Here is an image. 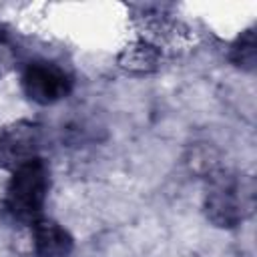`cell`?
Instances as JSON below:
<instances>
[{
  "instance_id": "cell-1",
  "label": "cell",
  "mask_w": 257,
  "mask_h": 257,
  "mask_svg": "<svg viewBox=\"0 0 257 257\" xmlns=\"http://www.w3.org/2000/svg\"><path fill=\"white\" fill-rule=\"evenodd\" d=\"M257 187L247 173L217 169L207 177L203 209L207 219L221 229H235L255 211Z\"/></svg>"
},
{
  "instance_id": "cell-2",
  "label": "cell",
  "mask_w": 257,
  "mask_h": 257,
  "mask_svg": "<svg viewBox=\"0 0 257 257\" xmlns=\"http://www.w3.org/2000/svg\"><path fill=\"white\" fill-rule=\"evenodd\" d=\"M48 187H50L48 167L40 157L20 165L18 169L12 171V177L6 185V195H4L6 215L12 221L30 227L36 219L42 217Z\"/></svg>"
},
{
  "instance_id": "cell-3",
  "label": "cell",
  "mask_w": 257,
  "mask_h": 257,
  "mask_svg": "<svg viewBox=\"0 0 257 257\" xmlns=\"http://www.w3.org/2000/svg\"><path fill=\"white\" fill-rule=\"evenodd\" d=\"M20 86L28 100L36 104H54L66 98L72 90L70 74L48 60H34L24 66L20 74Z\"/></svg>"
},
{
  "instance_id": "cell-4",
  "label": "cell",
  "mask_w": 257,
  "mask_h": 257,
  "mask_svg": "<svg viewBox=\"0 0 257 257\" xmlns=\"http://www.w3.org/2000/svg\"><path fill=\"white\" fill-rule=\"evenodd\" d=\"M42 124L36 120H16L0 133V169L14 171L38 157L42 147Z\"/></svg>"
},
{
  "instance_id": "cell-5",
  "label": "cell",
  "mask_w": 257,
  "mask_h": 257,
  "mask_svg": "<svg viewBox=\"0 0 257 257\" xmlns=\"http://www.w3.org/2000/svg\"><path fill=\"white\" fill-rule=\"evenodd\" d=\"M30 239L36 257H68L74 247L72 235L60 223L44 215L30 225Z\"/></svg>"
},
{
  "instance_id": "cell-6",
  "label": "cell",
  "mask_w": 257,
  "mask_h": 257,
  "mask_svg": "<svg viewBox=\"0 0 257 257\" xmlns=\"http://www.w3.org/2000/svg\"><path fill=\"white\" fill-rule=\"evenodd\" d=\"M159 60H161L159 48L145 40L133 42L118 54V64L131 72H151L157 68Z\"/></svg>"
},
{
  "instance_id": "cell-7",
  "label": "cell",
  "mask_w": 257,
  "mask_h": 257,
  "mask_svg": "<svg viewBox=\"0 0 257 257\" xmlns=\"http://www.w3.org/2000/svg\"><path fill=\"white\" fill-rule=\"evenodd\" d=\"M229 60L237 68L245 72H253L257 66V40H255V28L243 30L233 44L229 46Z\"/></svg>"
},
{
  "instance_id": "cell-8",
  "label": "cell",
  "mask_w": 257,
  "mask_h": 257,
  "mask_svg": "<svg viewBox=\"0 0 257 257\" xmlns=\"http://www.w3.org/2000/svg\"><path fill=\"white\" fill-rule=\"evenodd\" d=\"M18 60V48L12 38V34L0 26V78H4Z\"/></svg>"
}]
</instances>
